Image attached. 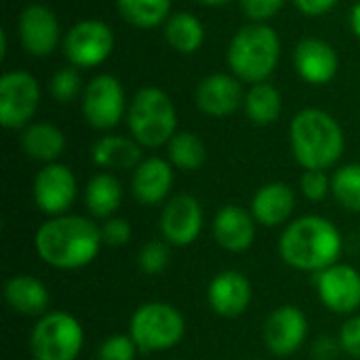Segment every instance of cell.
I'll return each instance as SVG.
<instances>
[{
  "label": "cell",
  "mask_w": 360,
  "mask_h": 360,
  "mask_svg": "<svg viewBox=\"0 0 360 360\" xmlns=\"http://www.w3.org/2000/svg\"><path fill=\"white\" fill-rule=\"evenodd\" d=\"M101 240V230L91 219L59 215L38 228L34 245L44 264L57 270H78L97 257Z\"/></svg>",
  "instance_id": "obj_1"
},
{
  "label": "cell",
  "mask_w": 360,
  "mask_h": 360,
  "mask_svg": "<svg viewBox=\"0 0 360 360\" xmlns=\"http://www.w3.org/2000/svg\"><path fill=\"white\" fill-rule=\"evenodd\" d=\"M278 253L287 266L316 274L338 264L342 255V234L333 221L321 215H306L285 228Z\"/></svg>",
  "instance_id": "obj_2"
},
{
  "label": "cell",
  "mask_w": 360,
  "mask_h": 360,
  "mask_svg": "<svg viewBox=\"0 0 360 360\" xmlns=\"http://www.w3.org/2000/svg\"><path fill=\"white\" fill-rule=\"evenodd\" d=\"M289 141L295 160L306 171H325L333 167L346 148L342 124L321 108H304L293 116Z\"/></svg>",
  "instance_id": "obj_3"
},
{
  "label": "cell",
  "mask_w": 360,
  "mask_h": 360,
  "mask_svg": "<svg viewBox=\"0 0 360 360\" xmlns=\"http://www.w3.org/2000/svg\"><path fill=\"white\" fill-rule=\"evenodd\" d=\"M226 61L240 82H268L281 61V38L276 30L268 23H247L232 36Z\"/></svg>",
  "instance_id": "obj_4"
},
{
  "label": "cell",
  "mask_w": 360,
  "mask_h": 360,
  "mask_svg": "<svg viewBox=\"0 0 360 360\" xmlns=\"http://www.w3.org/2000/svg\"><path fill=\"white\" fill-rule=\"evenodd\" d=\"M127 124L141 148H160L177 133L175 103L162 89L141 86L129 103Z\"/></svg>",
  "instance_id": "obj_5"
},
{
  "label": "cell",
  "mask_w": 360,
  "mask_h": 360,
  "mask_svg": "<svg viewBox=\"0 0 360 360\" xmlns=\"http://www.w3.org/2000/svg\"><path fill=\"white\" fill-rule=\"evenodd\" d=\"M129 335L141 352H165L184 340L186 321L171 304L150 302L133 314Z\"/></svg>",
  "instance_id": "obj_6"
},
{
  "label": "cell",
  "mask_w": 360,
  "mask_h": 360,
  "mask_svg": "<svg viewBox=\"0 0 360 360\" xmlns=\"http://www.w3.org/2000/svg\"><path fill=\"white\" fill-rule=\"evenodd\" d=\"M84 344L80 323L68 312H46L30 335L36 360H76Z\"/></svg>",
  "instance_id": "obj_7"
},
{
  "label": "cell",
  "mask_w": 360,
  "mask_h": 360,
  "mask_svg": "<svg viewBox=\"0 0 360 360\" xmlns=\"http://www.w3.org/2000/svg\"><path fill=\"white\" fill-rule=\"evenodd\" d=\"M116 36L101 19H82L63 36L61 49L70 65L91 70L101 65L114 51Z\"/></svg>",
  "instance_id": "obj_8"
},
{
  "label": "cell",
  "mask_w": 360,
  "mask_h": 360,
  "mask_svg": "<svg viewBox=\"0 0 360 360\" xmlns=\"http://www.w3.org/2000/svg\"><path fill=\"white\" fill-rule=\"evenodd\" d=\"M40 105V84L25 70L0 76V122L4 129H25Z\"/></svg>",
  "instance_id": "obj_9"
},
{
  "label": "cell",
  "mask_w": 360,
  "mask_h": 360,
  "mask_svg": "<svg viewBox=\"0 0 360 360\" xmlns=\"http://www.w3.org/2000/svg\"><path fill=\"white\" fill-rule=\"evenodd\" d=\"M127 95L122 82L112 74H99L91 78L82 91L84 120L97 131L114 129L122 116H127Z\"/></svg>",
  "instance_id": "obj_10"
},
{
  "label": "cell",
  "mask_w": 360,
  "mask_h": 360,
  "mask_svg": "<svg viewBox=\"0 0 360 360\" xmlns=\"http://www.w3.org/2000/svg\"><path fill=\"white\" fill-rule=\"evenodd\" d=\"M17 34L23 51L32 57H46L63 42L55 11L42 2H32L19 13Z\"/></svg>",
  "instance_id": "obj_11"
},
{
  "label": "cell",
  "mask_w": 360,
  "mask_h": 360,
  "mask_svg": "<svg viewBox=\"0 0 360 360\" xmlns=\"http://www.w3.org/2000/svg\"><path fill=\"white\" fill-rule=\"evenodd\" d=\"M76 190L78 186L72 169L61 162L44 165L38 171L32 188L36 207L51 217L65 215V211L72 207L76 198Z\"/></svg>",
  "instance_id": "obj_12"
},
{
  "label": "cell",
  "mask_w": 360,
  "mask_h": 360,
  "mask_svg": "<svg viewBox=\"0 0 360 360\" xmlns=\"http://www.w3.org/2000/svg\"><path fill=\"white\" fill-rule=\"evenodd\" d=\"M321 302L335 314H352L360 308V274L346 264H333L314 276Z\"/></svg>",
  "instance_id": "obj_13"
},
{
  "label": "cell",
  "mask_w": 360,
  "mask_h": 360,
  "mask_svg": "<svg viewBox=\"0 0 360 360\" xmlns=\"http://www.w3.org/2000/svg\"><path fill=\"white\" fill-rule=\"evenodd\" d=\"M194 101L202 114L211 118H228L245 103V91L234 74L215 72L198 82Z\"/></svg>",
  "instance_id": "obj_14"
},
{
  "label": "cell",
  "mask_w": 360,
  "mask_h": 360,
  "mask_svg": "<svg viewBox=\"0 0 360 360\" xmlns=\"http://www.w3.org/2000/svg\"><path fill=\"white\" fill-rule=\"evenodd\" d=\"M202 230V207L190 194L173 196L160 215V232L162 238L173 247L192 245Z\"/></svg>",
  "instance_id": "obj_15"
},
{
  "label": "cell",
  "mask_w": 360,
  "mask_h": 360,
  "mask_svg": "<svg viewBox=\"0 0 360 360\" xmlns=\"http://www.w3.org/2000/svg\"><path fill=\"white\" fill-rule=\"evenodd\" d=\"M293 65L297 76L314 86L329 84L340 72L338 51L323 38H302L293 51Z\"/></svg>",
  "instance_id": "obj_16"
},
{
  "label": "cell",
  "mask_w": 360,
  "mask_h": 360,
  "mask_svg": "<svg viewBox=\"0 0 360 360\" xmlns=\"http://www.w3.org/2000/svg\"><path fill=\"white\" fill-rule=\"evenodd\" d=\"M308 338V319L297 306L276 308L264 327L266 348L276 356H291Z\"/></svg>",
  "instance_id": "obj_17"
},
{
  "label": "cell",
  "mask_w": 360,
  "mask_h": 360,
  "mask_svg": "<svg viewBox=\"0 0 360 360\" xmlns=\"http://www.w3.org/2000/svg\"><path fill=\"white\" fill-rule=\"evenodd\" d=\"M253 300L251 283L236 270L217 274L209 285V306L224 319H236L247 312Z\"/></svg>",
  "instance_id": "obj_18"
},
{
  "label": "cell",
  "mask_w": 360,
  "mask_h": 360,
  "mask_svg": "<svg viewBox=\"0 0 360 360\" xmlns=\"http://www.w3.org/2000/svg\"><path fill=\"white\" fill-rule=\"evenodd\" d=\"M213 236L226 251L243 253L255 240V217L253 213L236 207L226 205L217 211L213 219Z\"/></svg>",
  "instance_id": "obj_19"
},
{
  "label": "cell",
  "mask_w": 360,
  "mask_h": 360,
  "mask_svg": "<svg viewBox=\"0 0 360 360\" xmlns=\"http://www.w3.org/2000/svg\"><path fill=\"white\" fill-rule=\"evenodd\" d=\"M133 196L141 205L162 202L173 188V165L165 158H143L133 173Z\"/></svg>",
  "instance_id": "obj_20"
},
{
  "label": "cell",
  "mask_w": 360,
  "mask_h": 360,
  "mask_svg": "<svg viewBox=\"0 0 360 360\" xmlns=\"http://www.w3.org/2000/svg\"><path fill=\"white\" fill-rule=\"evenodd\" d=\"M295 209V194L287 184L274 181L262 186L253 200H251V213L257 224L266 228L283 226Z\"/></svg>",
  "instance_id": "obj_21"
},
{
  "label": "cell",
  "mask_w": 360,
  "mask_h": 360,
  "mask_svg": "<svg viewBox=\"0 0 360 360\" xmlns=\"http://www.w3.org/2000/svg\"><path fill=\"white\" fill-rule=\"evenodd\" d=\"M6 304L23 316H44L51 304L49 289L30 274H19L4 285Z\"/></svg>",
  "instance_id": "obj_22"
},
{
  "label": "cell",
  "mask_w": 360,
  "mask_h": 360,
  "mask_svg": "<svg viewBox=\"0 0 360 360\" xmlns=\"http://www.w3.org/2000/svg\"><path fill=\"white\" fill-rule=\"evenodd\" d=\"M21 148L27 158L51 165L63 154L65 135L51 122H30L21 133Z\"/></svg>",
  "instance_id": "obj_23"
},
{
  "label": "cell",
  "mask_w": 360,
  "mask_h": 360,
  "mask_svg": "<svg viewBox=\"0 0 360 360\" xmlns=\"http://www.w3.org/2000/svg\"><path fill=\"white\" fill-rule=\"evenodd\" d=\"M91 156L103 169H135L141 162V146L133 137L103 135L95 141Z\"/></svg>",
  "instance_id": "obj_24"
},
{
  "label": "cell",
  "mask_w": 360,
  "mask_h": 360,
  "mask_svg": "<svg viewBox=\"0 0 360 360\" xmlns=\"http://www.w3.org/2000/svg\"><path fill=\"white\" fill-rule=\"evenodd\" d=\"M165 40L179 55H194L205 42V23L186 11L171 15L165 23Z\"/></svg>",
  "instance_id": "obj_25"
},
{
  "label": "cell",
  "mask_w": 360,
  "mask_h": 360,
  "mask_svg": "<svg viewBox=\"0 0 360 360\" xmlns=\"http://www.w3.org/2000/svg\"><path fill=\"white\" fill-rule=\"evenodd\" d=\"M245 114L251 122L266 127L281 118L283 112V95L281 91L270 82H257L251 84V89L245 93Z\"/></svg>",
  "instance_id": "obj_26"
},
{
  "label": "cell",
  "mask_w": 360,
  "mask_h": 360,
  "mask_svg": "<svg viewBox=\"0 0 360 360\" xmlns=\"http://www.w3.org/2000/svg\"><path fill=\"white\" fill-rule=\"evenodd\" d=\"M84 202L95 217L108 219L122 202V186L110 173H99L91 177L84 190Z\"/></svg>",
  "instance_id": "obj_27"
},
{
  "label": "cell",
  "mask_w": 360,
  "mask_h": 360,
  "mask_svg": "<svg viewBox=\"0 0 360 360\" xmlns=\"http://www.w3.org/2000/svg\"><path fill=\"white\" fill-rule=\"evenodd\" d=\"M171 0H116L118 15L141 30L165 25L171 17Z\"/></svg>",
  "instance_id": "obj_28"
},
{
  "label": "cell",
  "mask_w": 360,
  "mask_h": 360,
  "mask_svg": "<svg viewBox=\"0 0 360 360\" xmlns=\"http://www.w3.org/2000/svg\"><path fill=\"white\" fill-rule=\"evenodd\" d=\"M167 146H169V162L181 171H196L207 160L205 141L192 131L175 133Z\"/></svg>",
  "instance_id": "obj_29"
},
{
  "label": "cell",
  "mask_w": 360,
  "mask_h": 360,
  "mask_svg": "<svg viewBox=\"0 0 360 360\" xmlns=\"http://www.w3.org/2000/svg\"><path fill=\"white\" fill-rule=\"evenodd\" d=\"M331 194L344 209L360 213V162L344 165L335 171L331 177Z\"/></svg>",
  "instance_id": "obj_30"
},
{
  "label": "cell",
  "mask_w": 360,
  "mask_h": 360,
  "mask_svg": "<svg viewBox=\"0 0 360 360\" xmlns=\"http://www.w3.org/2000/svg\"><path fill=\"white\" fill-rule=\"evenodd\" d=\"M49 91L51 95L59 101V103H68L74 101L80 91H82V80L78 74V68L74 65H65L61 70H57L49 82Z\"/></svg>",
  "instance_id": "obj_31"
},
{
  "label": "cell",
  "mask_w": 360,
  "mask_h": 360,
  "mask_svg": "<svg viewBox=\"0 0 360 360\" xmlns=\"http://www.w3.org/2000/svg\"><path fill=\"white\" fill-rule=\"evenodd\" d=\"M169 259H171V251H169V245L167 240H152V243H146L139 251V268L146 272V274H160L167 266H169Z\"/></svg>",
  "instance_id": "obj_32"
},
{
  "label": "cell",
  "mask_w": 360,
  "mask_h": 360,
  "mask_svg": "<svg viewBox=\"0 0 360 360\" xmlns=\"http://www.w3.org/2000/svg\"><path fill=\"white\" fill-rule=\"evenodd\" d=\"M135 352H137V346L133 342L131 335H112L108 338L99 352H97V359L99 360H135Z\"/></svg>",
  "instance_id": "obj_33"
},
{
  "label": "cell",
  "mask_w": 360,
  "mask_h": 360,
  "mask_svg": "<svg viewBox=\"0 0 360 360\" xmlns=\"http://www.w3.org/2000/svg\"><path fill=\"white\" fill-rule=\"evenodd\" d=\"M285 0H240L243 13L247 15L249 23H266L278 15Z\"/></svg>",
  "instance_id": "obj_34"
},
{
  "label": "cell",
  "mask_w": 360,
  "mask_h": 360,
  "mask_svg": "<svg viewBox=\"0 0 360 360\" xmlns=\"http://www.w3.org/2000/svg\"><path fill=\"white\" fill-rule=\"evenodd\" d=\"M300 188L308 200L319 202V200L327 198V194L331 192V179L325 175V171H306L302 175Z\"/></svg>",
  "instance_id": "obj_35"
},
{
  "label": "cell",
  "mask_w": 360,
  "mask_h": 360,
  "mask_svg": "<svg viewBox=\"0 0 360 360\" xmlns=\"http://www.w3.org/2000/svg\"><path fill=\"white\" fill-rule=\"evenodd\" d=\"M131 224L122 217H112L103 224L101 228V236L103 243L110 247H124L131 240Z\"/></svg>",
  "instance_id": "obj_36"
},
{
  "label": "cell",
  "mask_w": 360,
  "mask_h": 360,
  "mask_svg": "<svg viewBox=\"0 0 360 360\" xmlns=\"http://www.w3.org/2000/svg\"><path fill=\"white\" fill-rule=\"evenodd\" d=\"M340 346L348 356L360 359V316H354L344 323L340 331Z\"/></svg>",
  "instance_id": "obj_37"
},
{
  "label": "cell",
  "mask_w": 360,
  "mask_h": 360,
  "mask_svg": "<svg viewBox=\"0 0 360 360\" xmlns=\"http://www.w3.org/2000/svg\"><path fill=\"white\" fill-rule=\"evenodd\" d=\"M297 11L306 17H321L335 8L338 0H293Z\"/></svg>",
  "instance_id": "obj_38"
},
{
  "label": "cell",
  "mask_w": 360,
  "mask_h": 360,
  "mask_svg": "<svg viewBox=\"0 0 360 360\" xmlns=\"http://www.w3.org/2000/svg\"><path fill=\"white\" fill-rule=\"evenodd\" d=\"M338 348H342V346H340L335 340H331V338H323V340H319V342L314 344V354H316V359L331 360L333 356H335Z\"/></svg>",
  "instance_id": "obj_39"
},
{
  "label": "cell",
  "mask_w": 360,
  "mask_h": 360,
  "mask_svg": "<svg viewBox=\"0 0 360 360\" xmlns=\"http://www.w3.org/2000/svg\"><path fill=\"white\" fill-rule=\"evenodd\" d=\"M350 27H352V32L360 38V0L352 6V11H350Z\"/></svg>",
  "instance_id": "obj_40"
},
{
  "label": "cell",
  "mask_w": 360,
  "mask_h": 360,
  "mask_svg": "<svg viewBox=\"0 0 360 360\" xmlns=\"http://www.w3.org/2000/svg\"><path fill=\"white\" fill-rule=\"evenodd\" d=\"M6 46H8V42H6V32L2 30V32H0V57H2V59L6 57Z\"/></svg>",
  "instance_id": "obj_41"
},
{
  "label": "cell",
  "mask_w": 360,
  "mask_h": 360,
  "mask_svg": "<svg viewBox=\"0 0 360 360\" xmlns=\"http://www.w3.org/2000/svg\"><path fill=\"white\" fill-rule=\"evenodd\" d=\"M198 4H205V6H224L232 0H196Z\"/></svg>",
  "instance_id": "obj_42"
}]
</instances>
